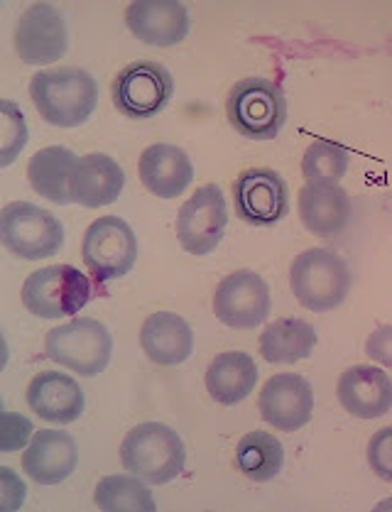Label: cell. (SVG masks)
Segmentation results:
<instances>
[{
  "mask_svg": "<svg viewBox=\"0 0 392 512\" xmlns=\"http://www.w3.org/2000/svg\"><path fill=\"white\" fill-rule=\"evenodd\" d=\"M30 98L52 128H79L98 106V84L86 69L59 67L30 79Z\"/></svg>",
  "mask_w": 392,
  "mask_h": 512,
  "instance_id": "obj_1",
  "label": "cell"
},
{
  "mask_svg": "<svg viewBox=\"0 0 392 512\" xmlns=\"http://www.w3.org/2000/svg\"><path fill=\"white\" fill-rule=\"evenodd\" d=\"M121 464L125 471L152 486H165L184 471L187 446L167 424L143 422L125 434L121 444Z\"/></svg>",
  "mask_w": 392,
  "mask_h": 512,
  "instance_id": "obj_2",
  "label": "cell"
},
{
  "mask_svg": "<svg viewBox=\"0 0 392 512\" xmlns=\"http://www.w3.org/2000/svg\"><path fill=\"white\" fill-rule=\"evenodd\" d=\"M353 287V272L339 253L329 248H309L290 265V290L309 312L339 309Z\"/></svg>",
  "mask_w": 392,
  "mask_h": 512,
  "instance_id": "obj_3",
  "label": "cell"
},
{
  "mask_svg": "<svg viewBox=\"0 0 392 512\" xmlns=\"http://www.w3.org/2000/svg\"><path fill=\"white\" fill-rule=\"evenodd\" d=\"M45 356L57 366L84 378H96L113 356V336L98 319H72L47 331Z\"/></svg>",
  "mask_w": 392,
  "mask_h": 512,
  "instance_id": "obj_4",
  "label": "cell"
},
{
  "mask_svg": "<svg viewBox=\"0 0 392 512\" xmlns=\"http://www.w3.org/2000/svg\"><path fill=\"white\" fill-rule=\"evenodd\" d=\"M228 123L248 140H275L287 121V101L280 86L263 76L241 79L226 98Z\"/></svg>",
  "mask_w": 392,
  "mask_h": 512,
  "instance_id": "obj_5",
  "label": "cell"
},
{
  "mask_svg": "<svg viewBox=\"0 0 392 512\" xmlns=\"http://www.w3.org/2000/svg\"><path fill=\"white\" fill-rule=\"evenodd\" d=\"M0 241L15 258L35 263L64 248V226L52 211L30 201H10L0 211Z\"/></svg>",
  "mask_w": 392,
  "mask_h": 512,
  "instance_id": "obj_6",
  "label": "cell"
},
{
  "mask_svg": "<svg viewBox=\"0 0 392 512\" xmlns=\"http://www.w3.org/2000/svg\"><path fill=\"white\" fill-rule=\"evenodd\" d=\"M23 304L40 319L74 317L89 304L91 282L74 265H47L25 277Z\"/></svg>",
  "mask_w": 392,
  "mask_h": 512,
  "instance_id": "obj_7",
  "label": "cell"
},
{
  "mask_svg": "<svg viewBox=\"0 0 392 512\" xmlns=\"http://www.w3.org/2000/svg\"><path fill=\"white\" fill-rule=\"evenodd\" d=\"M81 258L98 285L121 280L138 263V238L121 216H101L86 228Z\"/></svg>",
  "mask_w": 392,
  "mask_h": 512,
  "instance_id": "obj_8",
  "label": "cell"
},
{
  "mask_svg": "<svg viewBox=\"0 0 392 512\" xmlns=\"http://www.w3.org/2000/svg\"><path fill=\"white\" fill-rule=\"evenodd\" d=\"M174 94V76L160 62L140 59L118 72L113 81V103L118 113L133 121H147L165 111Z\"/></svg>",
  "mask_w": 392,
  "mask_h": 512,
  "instance_id": "obj_9",
  "label": "cell"
},
{
  "mask_svg": "<svg viewBox=\"0 0 392 512\" xmlns=\"http://www.w3.org/2000/svg\"><path fill=\"white\" fill-rule=\"evenodd\" d=\"M270 287L258 272L236 270L219 282L214 292V314L228 329L248 331L270 317Z\"/></svg>",
  "mask_w": 392,
  "mask_h": 512,
  "instance_id": "obj_10",
  "label": "cell"
},
{
  "mask_svg": "<svg viewBox=\"0 0 392 512\" xmlns=\"http://www.w3.org/2000/svg\"><path fill=\"white\" fill-rule=\"evenodd\" d=\"M228 226L226 196L216 184L199 187L177 214V238L192 255H209L219 248Z\"/></svg>",
  "mask_w": 392,
  "mask_h": 512,
  "instance_id": "obj_11",
  "label": "cell"
},
{
  "mask_svg": "<svg viewBox=\"0 0 392 512\" xmlns=\"http://www.w3.org/2000/svg\"><path fill=\"white\" fill-rule=\"evenodd\" d=\"M15 54L27 67H45L67 54L69 32L64 15L54 5L35 3L15 25Z\"/></svg>",
  "mask_w": 392,
  "mask_h": 512,
  "instance_id": "obj_12",
  "label": "cell"
},
{
  "mask_svg": "<svg viewBox=\"0 0 392 512\" xmlns=\"http://www.w3.org/2000/svg\"><path fill=\"white\" fill-rule=\"evenodd\" d=\"M236 214L250 226H275L290 211L287 182L270 167H250L233 182Z\"/></svg>",
  "mask_w": 392,
  "mask_h": 512,
  "instance_id": "obj_13",
  "label": "cell"
},
{
  "mask_svg": "<svg viewBox=\"0 0 392 512\" xmlns=\"http://www.w3.org/2000/svg\"><path fill=\"white\" fill-rule=\"evenodd\" d=\"M260 417L280 432L307 427L314 415V390L304 375L277 373L265 383L258 397Z\"/></svg>",
  "mask_w": 392,
  "mask_h": 512,
  "instance_id": "obj_14",
  "label": "cell"
},
{
  "mask_svg": "<svg viewBox=\"0 0 392 512\" xmlns=\"http://www.w3.org/2000/svg\"><path fill=\"white\" fill-rule=\"evenodd\" d=\"M125 25L145 45L174 47L187 40L192 23L177 0H138L125 8Z\"/></svg>",
  "mask_w": 392,
  "mask_h": 512,
  "instance_id": "obj_15",
  "label": "cell"
},
{
  "mask_svg": "<svg viewBox=\"0 0 392 512\" xmlns=\"http://www.w3.org/2000/svg\"><path fill=\"white\" fill-rule=\"evenodd\" d=\"M297 209L304 228L319 238L341 236L353 219L351 196L334 182L304 184L299 189Z\"/></svg>",
  "mask_w": 392,
  "mask_h": 512,
  "instance_id": "obj_16",
  "label": "cell"
},
{
  "mask_svg": "<svg viewBox=\"0 0 392 512\" xmlns=\"http://www.w3.org/2000/svg\"><path fill=\"white\" fill-rule=\"evenodd\" d=\"M27 405L49 424H74L86 410V395L72 375L42 370L27 385Z\"/></svg>",
  "mask_w": 392,
  "mask_h": 512,
  "instance_id": "obj_17",
  "label": "cell"
},
{
  "mask_svg": "<svg viewBox=\"0 0 392 512\" xmlns=\"http://www.w3.org/2000/svg\"><path fill=\"white\" fill-rule=\"evenodd\" d=\"M79 466V449L67 432L40 429L23 454V471L37 486H59Z\"/></svg>",
  "mask_w": 392,
  "mask_h": 512,
  "instance_id": "obj_18",
  "label": "cell"
},
{
  "mask_svg": "<svg viewBox=\"0 0 392 512\" xmlns=\"http://www.w3.org/2000/svg\"><path fill=\"white\" fill-rule=\"evenodd\" d=\"M336 397L348 415L378 419L392 410V378L383 368L353 366L339 378Z\"/></svg>",
  "mask_w": 392,
  "mask_h": 512,
  "instance_id": "obj_19",
  "label": "cell"
},
{
  "mask_svg": "<svg viewBox=\"0 0 392 512\" xmlns=\"http://www.w3.org/2000/svg\"><path fill=\"white\" fill-rule=\"evenodd\" d=\"M125 172L123 167L103 152H89L79 157L69 179V194L72 204L84 206V209H98L108 206L123 194Z\"/></svg>",
  "mask_w": 392,
  "mask_h": 512,
  "instance_id": "obj_20",
  "label": "cell"
},
{
  "mask_svg": "<svg viewBox=\"0 0 392 512\" xmlns=\"http://www.w3.org/2000/svg\"><path fill=\"white\" fill-rule=\"evenodd\" d=\"M140 182L157 199H177L192 184L194 165L182 147L170 143H155L145 147L138 162Z\"/></svg>",
  "mask_w": 392,
  "mask_h": 512,
  "instance_id": "obj_21",
  "label": "cell"
},
{
  "mask_svg": "<svg viewBox=\"0 0 392 512\" xmlns=\"http://www.w3.org/2000/svg\"><path fill=\"white\" fill-rule=\"evenodd\" d=\"M140 348L155 366H182L194 353V331L179 314L155 312L140 326Z\"/></svg>",
  "mask_w": 392,
  "mask_h": 512,
  "instance_id": "obj_22",
  "label": "cell"
},
{
  "mask_svg": "<svg viewBox=\"0 0 392 512\" xmlns=\"http://www.w3.org/2000/svg\"><path fill=\"white\" fill-rule=\"evenodd\" d=\"M258 378V366H255L253 356H248L245 351H226L211 361L204 383L209 395L219 405L233 407L253 395Z\"/></svg>",
  "mask_w": 392,
  "mask_h": 512,
  "instance_id": "obj_23",
  "label": "cell"
},
{
  "mask_svg": "<svg viewBox=\"0 0 392 512\" xmlns=\"http://www.w3.org/2000/svg\"><path fill=\"white\" fill-rule=\"evenodd\" d=\"M76 160L79 157L69 147L62 145L42 147L40 152H35L27 162V179H30L32 192L52 201V204H72L69 179H72Z\"/></svg>",
  "mask_w": 392,
  "mask_h": 512,
  "instance_id": "obj_24",
  "label": "cell"
},
{
  "mask_svg": "<svg viewBox=\"0 0 392 512\" xmlns=\"http://www.w3.org/2000/svg\"><path fill=\"white\" fill-rule=\"evenodd\" d=\"M317 329L304 319H277L265 326L260 336V356L275 366H292L314 353Z\"/></svg>",
  "mask_w": 392,
  "mask_h": 512,
  "instance_id": "obj_25",
  "label": "cell"
},
{
  "mask_svg": "<svg viewBox=\"0 0 392 512\" xmlns=\"http://www.w3.org/2000/svg\"><path fill=\"white\" fill-rule=\"evenodd\" d=\"M236 466L248 481L268 483L280 476L285 466V449L275 434L248 432L236 446Z\"/></svg>",
  "mask_w": 392,
  "mask_h": 512,
  "instance_id": "obj_26",
  "label": "cell"
},
{
  "mask_svg": "<svg viewBox=\"0 0 392 512\" xmlns=\"http://www.w3.org/2000/svg\"><path fill=\"white\" fill-rule=\"evenodd\" d=\"M94 503L103 512H152L157 508L147 481L138 476H106L94 490Z\"/></svg>",
  "mask_w": 392,
  "mask_h": 512,
  "instance_id": "obj_27",
  "label": "cell"
},
{
  "mask_svg": "<svg viewBox=\"0 0 392 512\" xmlns=\"http://www.w3.org/2000/svg\"><path fill=\"white\" fill-rule=\"evenodd\" d=\"M351 162V152L334 140H314L302 157V174L309 184H339Z\"/></svg>",
  "mask_w": 392,
  "mask_h": 512,
  "instance_id": "obj_28",
  "label": "cell"
},
{
  "mask_svg": "<svg viewBox=\"0 0 392 512\" xmlns=\"http://www.w3.org/2000/svg\"><path fill=\"white\" fill-rule=\"evenodd\" d=\"M0 113H3V143H0V167H10L25 150L30 140L25 116L15 101H0Z\"/></svg>",
  "mask_w": 392,
  "mask_h": 512,
  "instance_id": "obj_29",
  "label": "cell"
},
{
  "mask_svg": "<svg viewBox=\"0 0 392 512\" xmlns=\"http://www.w3.org/2000/svg\"><path fill=\"white\" fill-rule=\"evenodd\" d=\"M32 422L23 415H15V412H3L0 417V451L3 454H13L20 451L32 441Z\"/></svg>",
  "mask_w": 392,
  "mask_h": 512,
  "instance_id": "obj_30",
  "label": "cell"
},
{
  "mask_svg": "<svg viewBox=\"0 0 392 512\" xmlns=\"http://www.w3.org/2000/svg\"><path fill=\"white\" fill-rule=\"evenodd\" d=\"M368 464L380 481L392 483V427H383L368 441Z\"/></svg>",
  "mask_w": 392,
  "mask_h": 512,
  "instance_id": "obj_31",
  "label": "cell"
},
{
  "mask_svg": "<svg viewBox=\"0 0 392 512\" xmlns=\"http://www.w3.org/2000/svg\"><path fill=\"white\" fill-rule=\"evenodd\" d=\"M366 356L370 361L392 370V324L378 326L366 339Z\"/></svg>",
  "mask_w": 392,
  "mask_h": 512,
  "instance_id": "obj_32",
  "label": "cell"
},
{
  "mask_svg": "<svg viewBox=\"0 0 392 512\" xmlns=\"http://www.w3.org/2000/svg\"><path fill=\"white\" fill-rule=\"evenodd\" d=\"M0 481H3V510H18L27 498V486L10 466H0Z\"/></svg>",
  "mask_w": 392,
  "mask_h": 512,
  "instance_id": "obj_33",
  "label": "cell"
}]
</instances>
